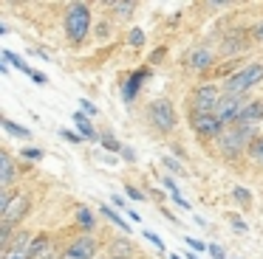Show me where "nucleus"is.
Listing matches in <instances>:
<instances>
[{
	"mask_svg": "<svg viewBox=\"0 0 263 259\" xmlns=\"http://www.w3.org/2000/svg\"><path fill=\"white\" fill-rule=\"evenodd\" d=\"M147 118H150V124H153L159 133H173V130H176V124H178L176 107H173L167 99H156L153 104L147 107Z\"/></svg>",
	"mask_w": 263,
	"mask_h": 259,
	"instance_id": "6",
	"label": "nucleus"
},
{
	"mask_svg": "<svg viewBox=\"0 0 263 259\" xmlns=\"http://www.w3.org/2000/svg\"><path fill=\"white\" fill-rule=\"evenodd\" d=\"M125 191H127V197H130V200H144V195L136 189V186H125Z\"/></svg>",
	"mask_w": 263,
	"mask_h": 259,
	"instance_id": "34",
	"label": "nucleus"
},
{
	"mask_svg": "<svg viewBox=\"0 0 263 259\" xmlns=\"http://www.w3.org/2000/svg\"><path fill=\"white\" fill-rule=\"evenodd\" d=\"M99 211H102V214H105V217H108L114 225H119L122 231H130V225H127L125 220L119 217V211H116V208H110V206H99Z\"/></svg>",
	"mask_w": 263,
	"mask_h": 259,
	"instance_id": "21",
	"label": "nucleus"
},
{
	"mask_svg": "<svg viewBox=\"0 0 263 259\" xmlns=\"http://www.w3.org/2000/svg\"><path fill=\"white\" fill-rule=\"evenodd\" d=\"M187 259H198V256H195V253H187Z\"/></svg>",
	"mask_w": 263,
	"mask_h": 259,
	"instance_id": "42",
	"label": "nucleus"
},
{
	"mask_svg": "<svg viewBox=\"0 0 263 259\" xmlns=\"http://www.w3.org/2000/svg\"><path fill=\"white\" fill-rule=\"evenodd\" d=\"M232 225H235V228H238V231H246V223H240L238 217H232Z\"/></svg>",
	"mask_w": 263,
	"mask_h": 259,
	"instance_id": "40",
	"label": "nucleus"
},
{
	"mask_svg": "<svg viewBox=\"0 0 263 259\" xmlns=\"http://www.w3.org/2000/svg\"><path fill=\"white\" fill-rule=\"evenodd\" d=\"M31 259H54V245L48 234H40L31 240Z\"/></svg>",
	"mask_w": 263,
	"mask_h": 259,
	"instance_id": "13",
	"label": "nucleus"
},
{
	"mask_svg": "<svg viewBox=\"0 0 263 259\" xmlns=\"http://www.w3.org/2000/svg\"><path fill=\"white\" fill-rule=\"evenodd\" d=\"M161 163H164V166L170 169V172H181V175H184V166L176 161V158H161Z\"/></svg>",
	"mask_w": 263,
	"mask_h": 259,
	"instance_id": "28",
	"label": "nucleus"
},
{
	"mask_svg": "<svg viewBox=\"0 0 263 259\" xmlns=\"http://www.w3.org/2000/svg\"><path fill=\"white\" fill-rule=\"evenodd\" d=\"M3 259H31V234L20 231V234L3 248Z\"/></svg>",
	"mask_w": 263,
	"mask_h": 259,
	"instance_id": "10",
	"label": "nucleus"
},
{
	"mask_svg": "<svg viewBox=\"0 0 263 259\" xmlns=\"http://www.w3.org/2000/svg\"><path fill=\"white\" fill-rule=\"evenodd\" d=\"M246 45H249V37H243V34H229L227 39H223V54H238V51H243Z\"/></svg>",
	"mask_w": 263,
	"mask_h": 259,
	"instance_id": "16",
	"label": "nucleus"
},
{
	"mask_svg": "<svg viewBox=\"0 0 263 259\" xmlns=\"http://www.w3.org/2000/svg\"><path fill=\"white\" fill-rule=\"evenodd\" d=\"M102 144L108 146V149H114V152H122V144L114 138V135H102Z\"/></svg>",
	"mask_w": 263,
	"mask_h": 259,
	"instance_id": "30",
	"label": "nucleus"
},
{
	"mask_svg": "<svg viewBox=\"0 0 263 259\" xmlns=\"http://www.w3.org/2000/svg\"><path fill=\"white\" fill-rule=\"evenodd\" d=\"M144 240H150L156 248H159V251H164V240H161L159 234H153V231H144Z\"/></svg>",
	"mask_w": 263,
	"mask_h": 259,
	"instance_id": "31",
	"label": "nucleus"
},
{
	"mask_svg": "<svg viewBox=\"0 0 263 259\" xmlns=\"http://www.w3.org/2000/svg\"><path fill=\"white\" fill-rule=\"evenodd\" d=\"M206 253H212V259H223V248L221 245H210V251Z\"/></svg>",
	"mask_w": 263,
	"mask_h": 259,
	"instance_id": "37",
	"label": "nucleus"
},
{
	"mask_svg": "<svg viewBox=\"0 0 263 259\" xmlns=\"http://www.w3.org/2000/svg\"><path fill=\"white\" fill-rule=\"evenodd\" d=\"M127 42H130L133 48L144 45V31H142V28H130V34H127Z\"/></svg>",
	"mask_w": 263,
	"mask_h": 259,
	"instance_id": "26",
	"label": "nucleus"
},
{
	"mask_svg": "<svg viewBox=\"0 0 263 259\" xmlns=\"http://www.w3.org/2000/svg\"><path fill=\"white\" fill-rule=\"evenodd\" d=\"M80 104H82V113H85V116H97V107H93L88 99H80Z\"/></svg>",
	"mask_w": 263,
	"mask_h": 259,
	"instance_id": "33",
	"label": "nucleus"
},
{
	"mask_svg": "<svg viewBox=\"0 0 263 259\" xmlns=\"http://www.w3.org/2000/svg\"><path fill=\"white\" fill-rule=\"evenodd\" d=\"M17 180V166H14L9 152H0V189L9 191V186Z\"/></svg>",
	"mask_w": 263,
	"mask_h": 259,
	"instance_id": "11",
	"label": "nucleus"
},
{
	"mask_svg": "<svg viewBox=\"0 0 263 259\" xmlns=\"http://www.w3.org/2000/svg\"><path fill=\"white\" fill-rule=\"evenodd\" d=\"M60 135H63L65 141H82L80 133H71V130H60Z\"/></svg>",
	"mask_w": 263,
	"mask_h": 259,
	"instance_id": "36",
	"label": "nucleus"
},
{
	"mask_svg": "<svg viewBox=\"0 0 263 259\" xmlns=\"http://www.w3.org/2000/svg\"><path fill=\"white\" fill-rule=\"evenodd\" d=\"M164 186H167V189H170L173 200H176L178 206L184 208V211H190V203H187V200H184V197H181V191H178V186H176V183H173V178H164Z\"/></svg>",
	"mask_w": 263,
	"mask_h": 259,
	"instance_id": "22",
	"label": "nucleus"
},
{
	"mask_svg": "<svg viewBox=\"0 0 263 259\" xmlns=\"http://www.w3.org/2000/svg\"><path fill=\"white\" fill-rule=\"evenodd\" d=\"M31 79H34V82H37V84H46V82H48V79H46V76H43V73H40V71H34V73H31Z\"/></svg>",
	"mask_w": 263,
	"mask_h": 259,
	"instance_id": "39",
	"label": "nucleus"
},
{
	"mask_svg": "<svg viewBox=\"0 0 263 259\" xmlns=\"http://www.w3.org/2000/svg\"><path fill=\"white\" fill-rule=\"evenodd\" d=\"M170 259H181V256H178V253H170Z\"/></svg>",
	"mask_w": 263,
	"mask_h": 259,
	"instance_id": "41",
	"label": "nucleus"
},
{
	"mask_svg": "<svg viewBox=\"0 0 263 259\" xmlns=\"http://www.w3.org/2000/svg\"><path fill=\"white\" fill-rule=\"evenodd\" d=\"M232 197L240 203V206H249V203H252V191L243 189V186H235V189H232Z\"/></svg>",
	"mask_w": 263,
	"mask_h": 259,
	"instance_id": "24",
	"label": "nucleus"
},
{
	"mask_svg": "<svg viewBox=\"0 0 263 259\" xmlns=\"http://www.w3.org/2000/svg\"><path fill=\"white\" fill-rule=\"evenodd\" d=\"M147 76H150V68H139L136 73H130V79L122 84V96H125V101H133V99H136V93L142 90V82H144Z\"/></svg>",
	"mask_w": 263,
	"mask_h": 259,
	"instance_id": "12",
	"label": "nucleus"
},
{
	"mask_svg": "<svg viewBox=\"0 0 263 259\" xmlns=\"http://www.w3.org/2000/svg\"><path fill=\"white\" fill-rule=\"evenodd\" d=\"M108 9L119 17H130L133 11H136V3H108Z\"/></svg>",
	"mask_w": 263,
	"mask_h": 259,
	"instance_id": "23",
	"label": "nucleus"
},
{
	"mask_svg": "<svg viewBox=\"0 0 263 259\" xmlns=\"http://www.w3.org/2000/svg\"><path fill=\"white\" fill-rule=\"evenodd\" d=\"M0 124H3V130H6L9 135H17V138H31V130H26V127H20V124H14L12 118H0Z\"/></svg>",
	"mask_w": 263,
	"mask_h": 259,
	"instance_id": "19",
	"label": "nucleus"
},
{
	"mask_svg": "<svg viewBox=\"0 0 263 259\" xmlns=\"http://www.w3.org/2000/svg\"><path fill=\"white\" fill-rule=\"evenodd\" d=\"M210 62H212L210 48H195L187 54V68H193V71H204V68H210Z\"/></svg>",
	"mask_w": 263,
	"mask_h": 259,
	"instance_id": "15",
	"label": "nucleus"
},
{
	"mask_svg": "<svg viewBox=\"0 0 263 259\" xmlns=\"http://www.w3.org/2000/svg\"><path fill=\"white\" fill-rule=\"evenodd\" d=\"M257 118H263V99L246 101V107L240 110V116H238V121H235V124H255Z\"/></svg>",
	"mask_w": 263,
	"mask_h": 259,
	"instance_id": "14",
	"label": "nucleus"
},
{
	"mask_svg": "<svg viewBox=\"0 0 263 259\" xmlns=\"http://www.w3.org/2000/svg\"><path fill=\"white\" fill-rule=\"evenodd\" d=\"M77 223H80L82 228H93V225H97V217H93L91 208L80 206V208H77Z\"/></svg>",
	"mask_w": 263,
	"mask_h": 259,
	"instance_id": "20",
	"label": "nucleus"
},
{
	"mask_svg": "<svg viewBox=\"0 0 263 259\" xmlns=\"http://www.w3.org/2000/svg\"><path fill=\"white\" fill-rule=\"evenodd\" d=\"M23 155H26V158H31V161H40V158H43V149H37V146H26Z\"/></svg>",
	"mask_w": 263,
	"mask_h": 259,
	"instance_id": "32",
	"label": "nucleus"
},
{
	"mask_svg": "<svg viewBox=\"0 0 263 259\" xmlns=\"http://www.w3.org/2000/svg\"><path fill=\"white\" fill-rule=\"evenodd\" d=\"M12 228H14V225L0 223V242H3V245H9V242H12Z\"/></svg>",
	"mask_w": 263,
	"mask_h": 259,
	"instance_id": "27",
	"label": "nucleus"
},
{
	"mask_svg": "<svg viewBox=\"0 0 263 259\" xmlns=\"http://www.w3.org/2000/svg\"><path fill=\"white\" fill-rule=\"evenodd\" d=\"M249 155H252V161L263 163V135H260V138H255V144L249 146Z\"/></svg>",
	"mask_w": 263,
	"mask_h": 259,
	"instance_id": "25",
	"label": "nucleus"
},
{
	"mask_svg": "<svg viewBox=\"0 0 263 259\" xmlns=\"http://www.w3.org/2000/svg\"><path fill=\"white\" fill-rule=\"evenodd\" d=\"M252 37H255L257 42H263V20L255 23V28H252Z\"/></svg>",
	"mask_w": 263,
	"mask_h": 259,
	"instance_id": "35",
	"label": "nucleus"
},
{
	"mask_svg": "<svg viewBox=\"0 0 263 259\" xmlns=\"http://www.w3.org/2000/svg\"><path fill=\"white\" fill-rule=\"evenodd\" d=\"M29 211V195L26 191H3L0 197V223L17 225Z\"/></svg>",
	"mask_w": 263,
	"mask_h": 259,
	"instance_id": "4",
	"label": "nucleus"
},
{
	"mask_svg": "<svg viewBox=\"0 0 263 259\" xmlns=\"http://www.w3.org/2000/svg\"><path fill=\"white\" fill-rule=\"evenodd\" d=\"M255 124H229L221 135H218V149L223 158H235L240 152H246L255 144Z\"/></svg>",
	"mask_w": 263,
	"mask_h": 259,
	"instance_id": "1",
	"label": "nucleus"
},
{
	"mask_svg": "<svg viewBox=\"0 0 263 259\" xmlns=\"http://www.w3.org/2000/svg\"><path fill=\"white\" fill-rule=\"evenodd\" d=\"M223 99V90L215 84H201L193 90L190 96V116H206V113H215L218 101Z\"/></svg>",
	"mask_w": 263,
	"mask_h": 259,
	"instance_id": "5",
	"label": "nucleus"
},
{
	"mask_svg": "<svg viewBox=\"0 0 263 259\" xmlns=\"http://www.w3.org/2000/svg\"><path fill=\"white\" fill-rule=\"evenodd\" d=\"M257 82H263V62H252V65L240 68L238 73L223 82V96H246Z\"/></svg>",
	"mask_w": 263,
	"mask_h": 259,
	"instance_id": "2",
	"label": "nucleus"
},
{
	"mask_svg": "<svg viewBox=\"0 0 263 259\" xmlns=\"http://www.w3.org/2000/svg\"><path fill=\"white\" fill-rule=\"evenodd\" d=\"M243 107H246L243 96H223V99L218 101V107H215V116L229 127V124L238 121V116H240V110H243Z\"/></svg>",
	"mask_w": 263,
	"mask_h": 259,
	"instance_id": "9",
	"label": "nucleus"
},
{
	"mask_svg": "<svg viewBox=\"0 0 263 259\" xmlns=\"http://www.w3.org/2000/svg\"><path fill=\"white\" fill-rule=\"evenodd\" d=\"M190 124H193L195 135L198 138H218L223 133V121L215 116V113H206V116H190Z\"/></svg>",
	"mask_w": 263,
	"mask_h": 259,
	"instance_id": "7",
	"label": "nucleus"
},
{
	"mask_svg": "<svg viewBox=\"0 0 263 259\" xmlns=\"http://www.w3.org/2000/svg\"><path fill=\"white\" fill-rule=\"evenodd\" d=\"M119 155H122V158H125V161H130V163H133V161H136V155H133V152H130V149H127V146H122V152H119Z\"/></svg>",
	"mask_w": 263,
	"mask_h": 259,
	"instance_id": "38",
	"label": "nucleus"
},
{
	"mask_svg": "<svg viewBox=\"0 0 263 259\" xmlns=\"http://www.w3.org/2000/svg\"><path fill=\"white\" fill-rule=\"evenodd\" d=\"M187 245L193 248V251H201V253H204V251H210V245H206L204 240H193V236H187Z\"/></svg>",
	"mask_w": 263,
	"mask_h": 259,
	"instance_id": "29",
	"label": "nucleus"
},
{
	"mask_svg": "<svg viewBox=\"0 0 263 259\" xmlns=\"http://www.w3.org/2000/svg\"><path fill=\"white\" fill-rule=\"evenodd\" d=\"M97 251H99V242L93 240L91 234H85V236H77V240L65 248L63 259H93Z\"/></svg>",
	"mask_w": 263,
	"mask_h": 259,
	"instance_id": "8",
	"label": "nucleus"
},
{
	"mask_svg": "<svg viewBox=\"0 0 263 259\" xmlns=\"http://www.w3.org/2000/svg\"><path fill=\"white\" fill-rule=\"evenodd\" d=\"M91 31V9L85 3H71L65 9V34L71 37V42L80 45Z\"/></svg>",
	"mask_w": 263,
	"mask_h": 259,
	"instance_id": "3",
	"label": "nucleus"
},
{
	"mask_svg": "<svg viewBox=\"0 0 263 259\" xmlns=\"http://www.w3.org/2000/svg\"><path fill=\"white\" fill-rule=\"evenodd\" d=\"M74 121H77V127H80V135H82V138H91V141H102V138H99V135H97V130H93L91 127V121H88V116H85V113H74Z\"/></svg>",
	"mask_w": 263,
	"mask_h": 259,
	"instance_id": "17",
	"label": "nucleus"
},
{
	"mask_svg": "<svg viewBox=\"0 0 263 259\" xmlns=\"http://www.w3.org/2000/svg\"><path fill=\"white\" fill-rule=\"evenodd\" d=\"M0 56H3V62H6V65H14V68H20V71H23V73H29V76L34 73V68H29V65H26V62L17 56V54H12V51H6V48H3V51H0Z\"/></svg>",
	"mask_w": 263,
	"mask_h": 259,
	"instance_id": "18",
	"label": "nucleus"
}]
</instances>
